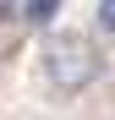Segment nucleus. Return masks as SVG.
<instances>
[{
  "label": "nucleus",
  "instance_id": "nucleus-1",
  "mask_svg": "<svg viewBox=\"0 0 115 120\" xmlns=\"http://www.w3.org/2000/svg\"><path fill=\"white\" fill-rule=\"evenodd\" d=\"M38 66H44V82L55 93L77 98V93H88L93 82H99L104 60H99V49H93V38H82V33H49Z\"/></svg>",
  "mask_w": 115,
  "mask_h": 120
},
{
  "label": "nucleus",
  "instance_id": "nucleus-2",
  "mask_svg": "<svg viewBox=\"0 0 115 120\" xmlns=\"http://www.w3.org/2000/svg\"><path fill=\"white\" fill-rule=\"evenodd\" d=\"M55 11H60V0H33L28 6V22H49Z\"/></svg>",
  "mask_w": 115,
  "mask_h": 120
},
{
  "label": "nucleus",
  "instance_id": "nucleus-3",
  "mask_svg": "<svg viewBox=\"0 0 115 120\" xmlns=\"http://www.w3.org/2000/svg\"><path fill=\"white\" fill-rule=\"evenodd\" d=\"M99 27L115 38V0H99Z\"/></svg>",
  "mask_w": 115,
  "mask_h": 120
},
{
  "label": "nucleus",
  "instance_id": "nucleus-4",
  "mask_svg": "<svg viewBox=\"0 0 115 120\" xmlns=\"http://www.w3.org/2000/svg\"><path fill=\"white\" fill-rule=\"evenodd\" d=\"M6 16H11V6H6V0H0V22H6Z\"/></svg>",
  "mask_w": 115,
  "mask_h": 120
}]
</instances>
